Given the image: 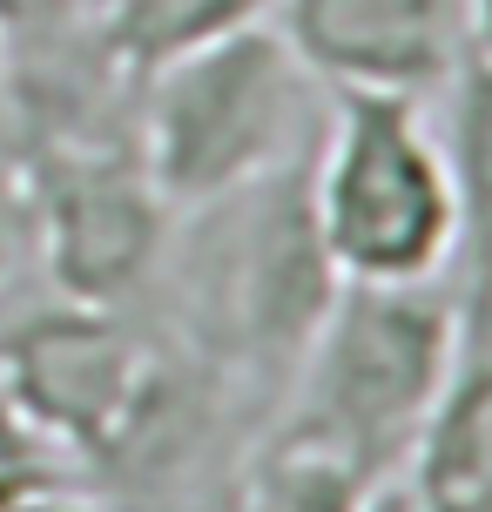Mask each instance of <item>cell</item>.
Segmentation results:
<instances>
[{
  "instance_id": "6da1fadb",
  "label": "cell",
  "mask_w": 492,
  "mask_h": 512,
  "mask_svg": "<svg viewBox=\"0 0 492 512\" xmlns=\"http://www.w3.org/2000/svg\"><path fill=\"white\" fill-rule=\"evenodd\" d=\"M135 81V149L176 216L311 162L331 108V88L311 75V61L290 48L270 14L169 54Z\"/></svg>"
},
{
  "instance_id": "7a4b0ae2",
  "label": "cell",
  "mask_w": 492,
  "mask_h": 512,
  "mask_svg": "<svg viewBox=\"0 0 492 512\" xmlns=\"http://www.w3.org/2000/svg\"><path fill=\"white\" fill-rule=\"evenodd\" d=\"M304 196L337 283H459L466 216L432 95L331 88Z\"/></svg>"
},
{
  "instance_id": "3957f363",
  "label": "cell",
  "mask_w": 492,
  "mask_h": 512,
  "mask_svg": "<svg viewBox=\"0 0 492 512\" xmlns=\"http://www.w3.org/2000/svg\"><path fill=\"white\" fill-rule=\"evenodd\" d=\"M459 283H337L284 384V438L324 445L364 479H398L459 364Z\"/></svg>"
},
{
  "instance_id": "277c9868",
  "label": "cell",
  "mask_w": 492,
  "mask_h": 512,
  "mask_svg": "<svg viewBox=\"0 0 492 512\" xmlns=\"http://www.w3.org/2000/svg\"><path fill=\"white\" fill-rule=\"evenodd\" d=\"M304 169L311 162L182 216L189 223L176 243L182 324L196 358L236 384L284 391L317 317L337 297V277L311 230Z\"/></svg>"
},
{
  "instance_id": "5b68a950",
  "label": "cell",
  "mask_w": 492,
  "mask_h": 512,
  "mask_svg": "<svg viewBox=\"0 0 492 512\" xmlns=\"http://www.w3.org/2000/svg\"><path fill=\"white\" fill-rule=\"evenodd\" d=\"M34 189V263L54 277L61 304L115 310L162 270L169 216L129 135H54L27 162Z\"/></svg>"
},
{
  "instance_id": "8992f818",
  "label": "cell",
  "mask_w": 492,
  "mask_h": 512,
  "mask_svg": "<svg viewBox=\"0 0 492 512\" xmlns=\"http://www.w3.org/2000/svg\"><path fill=\"white\" fill-rule=\"evenodd\" d=\"M0 391L68 459H122L169 405V371L115 310L61 304L0 324Z\"/></svg>"
},
{
  "instance_id": "52a82bcc",
  "label": "cell",
  "mask_w": 492,
  "mask_h": 512,
  "mask_svg": "<svg viewBox=\"0 0 492 512\" xmlns=\"http://www.w3.org/2000/svg\"><path fill=\"white\" fill-rule=\"evenodd\" d=\"M270 21L324 88L439 102L472 61V0H270Z\"/></svg>"
},
{
  "instance_id": "ba28073f",
  "label": "cell",
  "mask_w": 492,
  "mask_h": 512,
  "mask_svg": "<svg viewBox=\"0 0 492 512\" xmlns=\"http://www.w3.org/2000/svg\"><path fill=\"white\" fill-rule=\"evenodd\" d=\"M398 479L418 512H492V324L459 331V364Z\"/></svg>"
},
{
  "instance_id": "9c48e42d",
  "label": "cell",
  "mask_w": 492,
  "mask_h": 512,
  "mask_svg": "<svg viewBox=\"0 0 492 512\" xmlns=\"http://www.w3.org/2000/svg\"><path fill=\"white\" fill-rule=\"evenodd\" d=\"M445 149H452V176H459V310L492 304V61L472 54L445 88Z\"/></svg>"
},
{
  "instance_id": "30bf717a",
  "label": "cell",
  "mask_w": 492,
  "mask_h": 512,
  "mask_svg": "<svg viewBox=\"0 0 492 512\" xmlns=\"http://www.w3.org/2000/svg\"><path fill=\"white\" fill-rule=\"evenodd\" d=\"M371 499H378V479H364L337 452L284 432L263 452H250L243 479H236V512H371Z\"/></svg>"
},
{
  "instance_id": "8fae6325",
  "label": "cell",
  "mask_w": 492,
  "mask_h": 512,
  "mask_svg": "<svg viewBox=\"0 0 492 512\" xmlns=\"http://www.w3.org/2000/svg\"><path fill=\"white\" fill-rule=\"evenodd\" d=\"M257 14H270V0H102V48L115 68L149 75L169 54L203 48Z\"/></svg>"
},
{
  "instance_id": "7c38bea8",
  "label": "cell",
  "mask_w": 492,
  "mask_h": 512,
  "mask_svg": "<svg viewBox=\"0 0 492 512\" xmlns=\"http://www.w3.org/2000/svg\"><path fill=\"white\" fill-rule=\"evenodd\" d=\"M48 492H68V452L0 391V512H21Z\"/></svg>"
},
{
  "instance_id": "4fadbf2b",
  "label": "cell",
  "mask_w": 492,
  "mask_h": 512,
  "mask_svg": "<svg viewBox=\"0 0 492 512\" xmlns=\"http://www.w3.org/2000/svg\"><path fill=\"white\" fill-rule=\"evenodd\" d=\"M34 256V189H27V162L0 155V297Z\"/></svg>"
},
{
  "instance_id": "5bb4252c",
  "label": "cell",
  "mask_w": 492,
  "mask_h": 512,
  "mask_svg": "<svg viewBox=\"0 0 492 512\" xmlns=\"http://www.w3.org/2000/svg\"><path fill=\"white\" fill-rule=\"evenodd\" d=\"M472 54L492 61V0H472Z\"/></svg>"
},
{
  "instance_id": "9a60e30c",
  "label": "cell",
  "mask_w": 492,
  "mask_h": 512,
  "mask_svg": "<svg viewBox=\"0 0 492 512\" xmlns=\"http://www.w3.org/2000/svg\"><path fill=\"white\" fill-rule=\"evenodd\" d=\"M371 512H418V506H412V492H405V479H391V486H378Z\"/></svg>"
},
{
  "instance_id": "2e32d148",
  "label": "cell",
  "mask_w": 492,
  "mask_h": 512,
  "mask_svg": "<svg viewBox=\"0 0 492 512\" xmlns=\"http://www.w3.org/2000/svg\"><path fill=\"white\" fill-rule=\"evenodd\" d=\"M21 512H81L75 499H68V492H48V499H27Z\"/></svg>"
},
{
  "instance_id": "e0dca14e",
  "label": "cell",
  "mask_w": 492,
  "mask_h": 512,
  "mask_svg": "<svg viewBox=\"0 0 492 512\" xmlns=\"http://www.w3.org/2000/svg\"><path fill=\"white\" fill-rule=\"evenodd\" d=\"M466 324H492V304L486 310H466Z\"/></svg>"
}]
</instances>
